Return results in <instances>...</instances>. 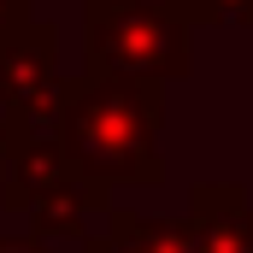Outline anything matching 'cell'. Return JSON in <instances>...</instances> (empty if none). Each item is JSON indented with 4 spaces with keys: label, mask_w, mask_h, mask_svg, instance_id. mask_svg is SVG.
<instances>
[{
    "label": "cell",
    "mask_w": 253,
    "mask_h": 253,
    "mask_svg": "<svg viewBox=\"0 0 253 253\" xmlns=\"http://www.w3.org/2000/svg\"><path fill=\"white\" fill-rule=\"evenodd\" d=\"M183 224L194 253H253V200L242 183H200Z\"/></svg>",
    "instance_id": "obj_4"
},
{
    "label": "cell",
    "mask_w": 253,
    "mask_h": 253,
    "mask_svg": "<svg viewBox=\"0 0 253 253\" xmlns=\"http://www.w3.org/2000/svg\"><path fill=\"white\" fill-rule=\"evenodd\" d=\"M6 159H12V129H6V112H0V177H6Z\"/></svg>",
    "instance_id": "obj_10"
},
{
    "label": "cell",
    "mask_w": 253,
    "mask_h": 253,
    "mask_svg": "<svg viewBox=\"0 0 253 253\" xmlns=\"http://www.w3.org/2000/svg\"><path fill=\"white\" fill-rule=\"evenodd\" d=\"M59 71V30L47 18H24L0 36V112L36 100L42 88H53Z\"/></svg>",
    "instance_id": "obj_3"
},
{
    "label": "cell",
    "mask_w": 253,
    "mask_h": 253,
    "mask_svg": "<svg viewBox=\"0 0 253 253\" xmlns=\"http://www.w3.org/2000/svg\"><path fill=\"white\" fill-rule=\"evenodd\" d=\"M65 183H77V171L59 153V141H12V159H6V177H0V206L18 212V218H30Z\"/></svg>",
    "instance_id": "obj_5"
},
{
    "label": "cell",
    "mask_w": 253,
    "mask_h": 253,
    "mask_svg": "<svg viewBox=\"0 0 253 253\" xmlns=\"http://www.w3.org/2000/svg\"><path fill=\"white\" fill-rule=\"evenodd\" d=\"M24 18H36V0H0V36L12 24H24Z\"/></svg>",
    "instance_id": "obj_8"
},
{
    "label": "cell",
    "mask_w": 253,
    "mask_h": 253,
    "mask_svg": "<svg viewBox=\"0 0 253 253\" xmlns=\"http://www.w3.org/2000/svg\"><path fill=\"white\" fill-rule=\"evenodd\" d=\"M0 253H53L47 242H30V236H0Z\"/></svg>",
    "instance_id": "obj_9"
},
{
    "label": "cell",
    "mask_w": 253,
    "mask_h": 253,
    "mask_svg": "<svg viewBox=\"0 0 253 253\" xmlns=\"http://www.w3.org/2000/svg\"><path fill=\"white\" fill-rule=\"evenodd\" d=\"M194 71V24L183 0H83V77L177 83Z\"/></svg>",
    "instance_id": "obj_2"
},
{
    "label": "cell",
    "mask_w": 253,
    "mask_h": 253,
    "mask_svg": "<svg viewBox=\"0 0 253 253\" xmlns=\"http://www.w3.org/2000/svg\"><path fill=\"white\" fill-rule=\"evenodd\" d=\"M59 153L77 177L100 189H153L165 177L159 129H165V88L118 83V77H59Z\"/></svg>",
    "instance_id": "obj_1"
},
{
    "label": "cell",
    "mask_w": 253,
    "mask_h": 253,
    "mask_svg": "<svg viewBox=\"0 0 253 253\" xmlns=\"http://www.w3.org/2000/svg\"><path fill=\"white\" fill-rule=\"evenodd\" d=\"M112 206H118L112 189L77 177V183H65L59 194H47V200L30 212V242H47V236H83L88 218H94V212H112Z\"/></svg>",
    "instance_id": "obj_7"
},
{
    "label": "cell",
    "mask_w": 253,
    "mask_h": 253,
    "mask_svg": "<svg viewBox=\"0 0 253 253\" xmlns=\"http://www.w3.org/2000/svg\"><path fill=\"white\" fill-rule=\"evenodd\" d=\"M83 253H194L183 218H141L129 206L106 212L100 236H83Z\"/></svg>",
    "instance_id": "obj_6"
}]
</instances>
